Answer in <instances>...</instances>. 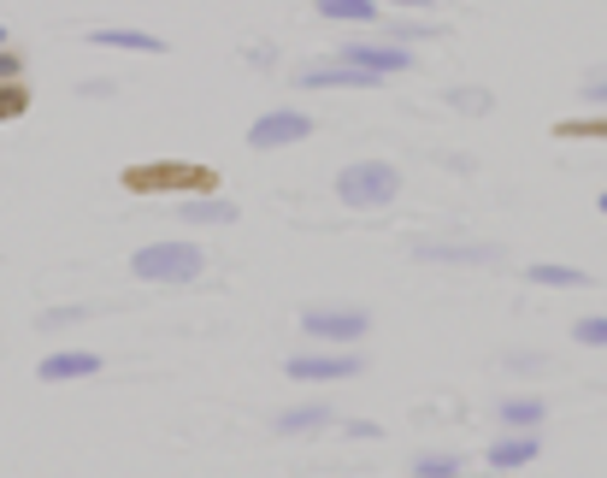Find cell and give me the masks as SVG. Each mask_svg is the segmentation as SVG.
<instances>
[{"instance_id": "6da1fadb", "label": "cell", "mask_w": 607, "mask_h": 478, "mask_svg": "<svg viewBox=\"0 0 607 478\" xmlns=\"http://www.w3.org/2000/svg\"><path fill=\"white\" fill-rule=\"evenodd\" d=\"M125 183L130 195H206V190H224V178L201 160H142V166H125Z\"/></svg>"}, {"instance_id": "7a4b0ae2", "label": "cell", "mask_w": 607, "mask_h": 478, "mask_svg": "<svg viewBox=\"0 0 607 478\" xmlns=\"http://www.w3.org/2000/svg\"><path fill=\"white\" fill-rule=\"evenodd\" d=\"M395 190H402V178H395V166H384V160H354V166L337 172V195L349 201V208H360V213L390 208Z\"/></svg>"}, {"instance_id": "3957f363", "label": "cell", "mask_w": 607, "mask_h": 478, "mask_svg": "<svg viewBox=\"0 0 607 478\" xmlns=\"http://www.w3.org/2000/svg\"><path fill=\"white\" fill-rule=\"evenodd\" d=\"M130 266H136V278H142V284H189L201 272V248L183 243V236H171V243L142 248Z\"/></svg>"}, {"instance_id": "277c9868", "label": "cell", "mask_w": 607, "mask_h": 478, "mask_svg": "<svg viewBox=\"0 0 607 478\" xmlns=\"http://www.w3.org/2000/svg\"><path fill=\"white\" fill-rule=\"evenodd\" d=\"M301 331L324 337V343H354V337L372 331V319L360 314V307H307V314H301Z\"/></svg>"}, {"instance_id": "5b68a950", "label": "cell", "mask_w": 607, "mask_h": 478, "mask_svg": "<svg viewBox=\"0 0 607 478\" xmlns=\"http://www.w3.org/2000/svg\"><path fill=\"white\" fill-rule=\"evenodd\" d=\"M307 130H313V118H307V113H295V107H284V113L254 118L248 142H254V148H289V142H301Z\"/></svg>"}, {"instance_id": "8992f818", "label": "cell", "mask_w": 607, "mask_h": 478, "mask_svg": "<svg viewBox=\"0 0 607 478\" xmlns=\"http://www.w3.org/2000/svg\"><path fill=\"white\" fill-rule=\"evenodd\" d=\"M295 83H301V89H372L377 72H360V65L337 60V65H301Z\"/></svg>"}, {"instance_id": "52a82bcc", "label": "cell", "mask_w": 607, "mask_h": 478, "mask_svg": "<svg viewBox=\"0 0 607 478\" xmlns=\"http://www.w3.org/2000/svg\"><path fill=\"white\" fill-rule=\"evenodd\" d=\"M337 60L360 65V72H377V77L407 72V65H413V54H407V47H390V42H377V47H366V42H349V47H337Z\"/></svg>"}, {"instance_id": "ba28073f", "label": "cell", "mask_w": 607, "mask_h": 478, "mask_svg": "<svg viewBox=\"0 0 607 478\" xmlns=\"http://www.w3.org/2000/svg\"><path fill=\"white\" fill-rule=\"evenodd\" d=\"M360 361L354 354H295L289 361V379H301V384H331V379H354Z\"/></svg>"}, {"instance_id": "9c48e42d", "label": "cell", "mask_w": 607, "mask_h": 478, "mask_svg": "<svg viewBox=\"0 0 607 478\" xmlns=\"http://www.w3.org/2000/svg\"><path fill=\"white\" fill-rule=\"evenodd\" d=\"M95 372H100V354L95 349H65V354H47V361L36 367V379L65 384V379H95Z\"/></svg>"}, {"instance_id": "30bf717a", "label": "cell", "mask_w": 607, "mask_h": 478, "mask_svg": "<svg viewBox=\"0 0 607 478\" xmlns=\"http://www.w3.org/2000/svg\"><path fill=\"white\" fill-rule=\"evenodd\" d=\"M531 460H536V437H531V432H519V437H496V443H490V467H496V472L531 467Z\"/></svg>"}, {"instance_id": "8fae6325", "label": "cell", "mask_w": 607, "mask_h": 478, "mask_svg": "<svg viewBox=\"0 0 607 478\" xmlns=\"http://www.w3.org/2000/svg\"><path fill=\"white\" fill-rule=\"evenodd\" d=\"M189 225H231L236 219V201H224V195H195V201H183L178 208Z\"/></svg>"}, {"instance_id": "7c38bea8", "label": "cell", "mask_w": 607, "mask_h": 478, "mask_svg": "<svg viewBox=\"0 0 607 478\" xmlns=\"http://www.w3.org/2000/svg\"><path fill=\"white\" fill-rule=\"evenodd\" d=\"M89 42L95 47H130V54H166V42L148 36V30H95Z\"/></svg>"}, {"instance_id": "4fadbf2b", "label": "cell", "mask_w": 607, "mask_h": 478, "mask_svg": "<svg viewBox=\"0 0 607 478\" xmlns=\"http://www.w3.org/2000/svg\"><path fill=\"white\" fill-rule=\"evenodd\" d=\"M319 425H331V407H324V402H307V407H289V414L277 419V432H284V437H301V432H319Z\"/></svg>"}, {"instance_id": "5bb4252c", "label": "cell", "mask_w": 607, "mask_h": 478, "mask_svg": "<svg viewBox=\"0 0 607 478\" xmlns=\"http://www.w3.org/2000/svg\"><path fill=\"white\" fill-rule=\"evenodd\" d=\"M319 19H342V24H372L377 0H319Z\"/></svg>"}, {"instance_id": "9a60e30c", "label": "cell", "mask_w": 607, "mask_h": 478, "mask_svg": "<svg viewBox=\"0 0 607 478\" xmlns=\"http://www.w3.org/2000/svg\"><path fill=\"white\" fill-rule=\"evenodd\" d=\"M525 278H531V284H549V289H578V284H589L578 266H531Z\"/></svg>"}, {"instance_id": "2e32d148", "label": "cell", "mask_w": 607, "mask_h": 478, "mask_svg": "<svg viewBox=\"0 0 607 478\" xmlns=\"http://www.w3.org/2000/svg\"><path fill=\"white\" fill-rule=\"evenodd\" d=\"M24 113H30V89L19 77H7L0 83V125H7V118H24Z\"/></svg>"}, {"instance_id": "e0dca14e", "label": "cell", "mask_w": 607, "mask_h": 478, "mask_svg": "<svg viewBox=\"0 0 607 478\" xmlns=\"http://www.w3.org/2000/svg\"><path fill=\"white\" fill-rule=\"evenodd\" d=\"M501 419H508V425H543V402H536V396H513V402H501Z\"/></svg>"}, {"instance_id": "ac0fdd59", "label": "cell", "mask_w": 607, "mask_h": 478, "mask_svg": "<svg viewBox=\"0 0 607 478\" xmlns=\"http://www.w3.org/2000/svg\"><path fill=\"white\" fill-rule=\"evenodd\" d=\"M554 136H607V113H589V118H561Z\"/></svg>"}, {"instance_id": "d6986e66", "label": "cell", "mask_w": 607, "mask_h": 478, "mask_svg": "<svg viewBox=\"0 0 607 478\" xmlns=\"http://www.w3.org/2000/svg\"><path fill=\"white\" fill-rule=\"evenodd\" d=\"M572 337H578L584 349H607V319L589 314V319H578V326H572Z\"/></svg>"}, {"instance_id": "ffe728a7", "label": "cell", "mask_w": 607, "mask_h": 478, "mask_svg": "<svg viewBox=\"0 0 607 478\" xmlns=\"http://www.w3.org/2000/svg\"><path fill=\"white\" fill-rule=\"evenodd\" d=\"M413 472H425V478H448V472H460V460H455V455H425Z\"/></svg>"}, {"instance_id": "44dd1931", "label": "cell", "mask_w": 607, "mask_h": 478, "mask_svg": "<svg viewBox=\"0 0 607 478\" xmlns=\"http://www.w3.org/2000/svg\"><path fill=\"white\" fill-rule=\"evenodd\" d=\"M19 72H24V60L12 54V47H0V83H7V77H19Z\"/></svg>"}, {"instance_id": "7402d4cb", "label": "cell", "mask_w": 607, "mask_h": 478, "mask_svg": "<svg viewBox=\"0 0 607 478\" xmlns=\"http://www.w3.org/2000/svg\"><path fill=\"white\" fill-rule=\"evenodd\" d=\"M584 95H589V100H596V107L607 113V83H589V89H584Z\"/></svg>"}, {"instance_id": "603a6c76", "label": "cell", "mask_w": 607, "mask_h": 478, "mask_svg": "<svg viewBox=\"0 0 607 478\" xmlns=\"http://www.w3.org/2000/svg\"><path fill=\"white\" fill-rule=\"evenodd\" d=\"M395 7H413V12H419V7H437V0H395Z\"/></svg>"}, {"instance_id": "cb8c5ba5", "label": "cell", "mask_w": 607, "mask_h": 478, "mask_svg": "<svg viewBox=\"0 0 607 478\" xmlns=\"http://www.w3.org/2000/svg\"><path fill=\"white\" fill-rule=\"evenodd\" d=\"M601 213H607V190H601Z\"/></svg>"}, {"instance_id": "d4e9b609", "label": "cell", "mask_w": 607, "mask_h": 478, "mask_svg": "<svg viewBox=\"0 0 607 478\" xmlns=\"http://www.w3.org/2000/svg\"><path fill=\"white\" fill-rule=\"evenodd\" d=\"M0 42H7V30H0Z\"/></svg>"}]
</instances>
